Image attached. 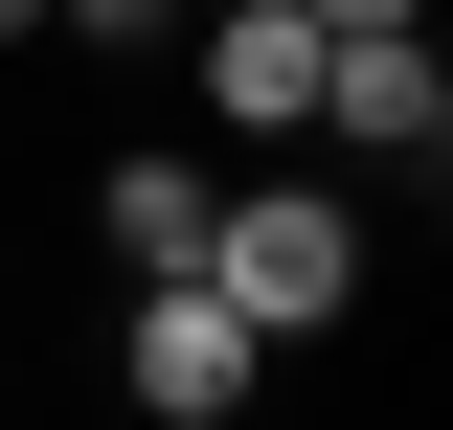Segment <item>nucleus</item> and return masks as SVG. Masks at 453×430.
<instances>
[{
  "label": "nucleus",
  "mask_w": 453,
  "mask_h": 430,
  "mask_svg": "<svg viewBox=\"0 0 453 430\" xmlns=\"http://www.w3.org/2000/svg\"><path fill=\"white\" fill-rule=\"evenodd\" d=\"M363 272H386V227L340 204L318 159H273V181H226V227H204V295L273 363H318V340H363Z\"/></svg>",
  "instance_id": "obj_1"
},
{
  "label": "nucleus",
  "mask_w": 453,
  "mask_h": 430,
  "mask_svg": "<svg viewBox=\"0 0 453 430\" xmlns=\"http://www.w3.org/2000/svg\"><path fill=\"white\" fill-rule=\"evenodd\" d=\"M318 181L340 204H453V46L431 23H363V46H318Z\"/></svg>",
  "instance_id": "obj_2"
},
{
  "label": "nucleus",
  "mask_w": 453,
  "mask_h": 430,
  "mask_svg": "<svg viewBox=\"0 0 453 430\" xmlns=\"http://www.w3.org/2000/svg\"><path fill=\"white\" fill-rule=\"evenodd\" d=\"M113 408L136 430H250L273 408V340L226 318L204 272H113Z\"/></svg>",
  "instance_id": "obj_3"
},
{
  "label": "nucleus",
  "mask_w": 453,
  "mask_h": 430,
  "mask_svg": "<svg viewBox=\"0 0 453 430\" xmlns=\"http://www.w3.org/2000/svg\"><path fill=\"white\" fill-rule=\"evenodd\" d=\"M204 227H226V159H204V136H113V159H91V250L113 272H204Z\"/></svg>",
  "instance_id": "obj_4"
},
{
  "label": "nucleus",
  "mask_w": 453,
  "mask_h": 430,
  "mask_svg": "<svg viewBox=\"0 0 453 430\" xmlns=\"http://www.w3.org/2000/svg\"><path fill=\"white\" fill-rule=\"evenodd\" d=\"M181 46H204V136H318V23L295 0H226Z\"/></svg>",
  "instance_id": "obj_5"
},
{
  "label": "nucleus",
  "mask_w": 453,
  "mask_h": 430,
  "mask_svg": "<svg viewBox=\"0 0 453 430\" xmlns=\"http://www.w3.org/2000/svg\"><path fill=\"white\" fill-rule=\"evenodd\" d=\"M46 46H68V68H159V46H181V0H46Z\"/></svg>",
  "instance_id": "obj_6"
},
{
  "label": "nucleus",
  "mask_w": 453,
  "mask_h": 430,
  "mask_svg": "<svg viewBox=\"0 0 453 430\" xmlns=\"http://www.w3.org/2000/svg\"><path fill=\"white\" fill-rule=\"evenodd\" d=\"M295 23H318V46H363V23H431V0H295Z\"/></svg>",
  "instance_id": "obj_7"
},
{
  "label": "nucleus",
  "mask_w": 453,
  "mask_h": 430,
  "mask_svg": "<svg viewBox=\"0 0 453 430\" xmlns=\"http://www.w3.org/2000/svg\"><path fill=\"white\" fill-rule=\"evenodd\" d=\"M0 68H46V0H0Z\"/></svg>",
  "instance_id": "obj_8"
}]
</instances>
